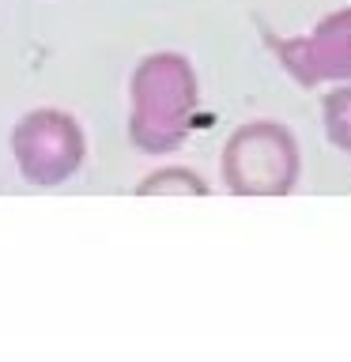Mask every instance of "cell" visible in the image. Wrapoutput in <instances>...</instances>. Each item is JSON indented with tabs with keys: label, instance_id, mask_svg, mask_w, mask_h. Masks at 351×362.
I'll use <instances>...</instances> for the list:
<instances>
[{
	"label": "cell",
	"instance_id": "6da1fadb",
	"mask_svg": "<svg viewBox=\"0 0 351 362\" xmlns=\"http://www.w3.org/2000/svg\"><path fill=\"white\" fill-rule=\"evenodd\" d=\"M200 83L185 53H147L129 76V140L144 155H170L197 129Z\"/></svg>",
	"mask_w": 351,
	"mask_h": 362
},
{
	"label": "cell",
	"instance_id": "7a4b0ae2",
	"mask_svg": "<svg viewBox=\"0 0 351 362\" xmlns=\"http://www.w3.org/2000/svg\"><path fill=\"white\" fill-rule=\"evenodd\" d=\"M219 174L234 197H287L302 174L299 140L280 121H249L226 136Z\"/></svg>",
	"mask_w": 351,
	"mask_h": 362
},
{
	"label": "cell",
	"instance_id": "3957f363",
	"mask_svg": "<svg viewBox=\"0 0 351 362\" xmlns=\"http://www.w3.org/2000/svg\"><path fill=\"white\" fill-rule=\"evenodd\" d=\"M11 155L19 177L34 189H57L79 174L87 158V136L68 110L42 106L23 113L11 129Z\"/></svg>",
	"mask_w": 351,
	"mask_h": 362
},
{
	"label": "cell",
	"instance_id": "277c9868",
	"mask_svg": "<svg viewBox=\"0 0 351 362\" xmlns=\"http://www.w3.org/2000/svg\"><path fill=\"white\" fill-rule=\"evenodd\" d=\"M265 45L276 53L299 87L313 90L321 83H347L351 79V8H336L317 19V27L299 38H283L265 30Z\"/></svg>",
	"mask_w": 351,
	"mask_h": 362
},
{
	"label": "cell",
	"instance_id": "5b68a950",
	"mask_svg": "<svg viewBox=\"0 0 351 362\" xmlns=\"http://www.w3.org/2000/svg\"><path fill=\"white\" fill-rule=\"evenodd\" d=\"M321 124H325V140L340 155L351 158V79L321 98Z\"/></svg>",
	"mask_w": 351,
	"mask_h": 362
},
{
	"label": "cell",
	"instance_id": "8992f818",
	"mask_svg": "<svg viewBox=\"0 0 351 362\" xmlns=\"http://www.w3.org/2000/svg\"><path fill=\"white\" fill-rule=\"evenodd\" d=\"M181 197V192H189V197H204L208 185L200 181V174H192L185 166H163V170H151L140 185H136V197Z\"/></svg>",
	"mask_w": 351,
	"mask_h": 362
}]
</instances>
